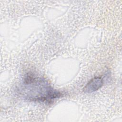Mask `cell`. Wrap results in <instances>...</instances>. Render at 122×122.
<instances>
[{"label":"cell","instance_id":"cell-1","mask_svg":"<svg viewBox=\"0 0 122 122\" xmlns=\"http://www.w3.org/2000/svg\"><path fill=\"white\" fill-rule=\"evenodd\" d=\"M19 91L26 100L49 103L62 95L60 92L54 89L45 79L32 73H28L25 76Z\"/></svg>","mask_w":122,"mask_h":122},{"label":"cell","instance_id":"cell-2","mask_svg":"<svg viewBox=\"0 0 122 122\" xmlns=\"http://www.w3.org/2000/svg\"><path fill=\"white\" fill-rule=\"evenodd\" d=\"M104 79L102 77H97L89 81L83 88L85 93H92L100 89L103 85Z\"/></svg>","mask_w":122,"mask_h":122}]
</instances>
